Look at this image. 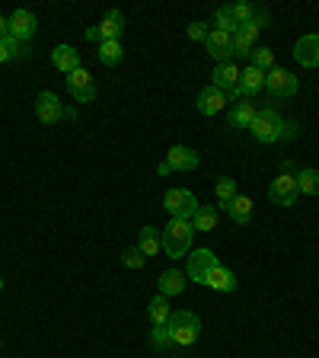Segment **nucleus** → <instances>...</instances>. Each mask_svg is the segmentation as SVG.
Wrapping results in <instances>:
<instances>
[{
	"label": "nucleus",
	"instance_id": "f257e3e1",
	"mask_svg": "<svg viewBox=\"0 0 319 358\" xmlns=\"http://www.w3.org/2000/svg\"><path fill=\"white\" fill-rule=\"evenodd\" d=\"M192 237H195V227L192 221L186 217H170L163 231H160V246L170 259H182V256L192 253Z\"/></svg>",
	"mask_w": 319,
	"mask_h": 358
},
{
	"label": "nucleus",
	"instance_id": "f03ea898",
	"mask_svg": "<svg viewBox=\"0 0 319 358\" xmlns=\"http://www.w3.org/2000/svg\"><path fill=\"white\" fill-rule=\"evenodd\" d=\"M170 333H172V343L179 345V349H188V345L198 343V333H201V320H198V313L192 310H172L170 317Z\"/></svg>",
	"mask_w": 319,
	"mask_h": 358
},
{
	"label": "nucleus",
	"instance_id": "7ed1b4c3",
	"mask_svg": "<svg viewBox=\"0 0 319 358\" xmlns=\"http://www.w3.org/2000/svg\"><path fill=\"white\" fill-rule=\"evenodd\" d=\"M249 131H253V138L259 144H275L284 138V119L275 109H259L253 125H249Z\"/></svg>",
	"mask_w": 319,
	"mask_h": 358
},
{
	"label": "nucleus",
	"instance_id": "20e7f679",
	"mask_svg": "<svg viewBox=\"0 0 319 358\" xmlns=\"http://www.w3.org/2000/svg\"><path fill=\"white\" fill-rule=\"evenodd\" d=\"M163 208L170 211V217H186L192 221V215L198 211V199H195L188 189H170L163 195Z\"/></svg>",
	"mask_w": 319,
	"mask_h": 358
},
{
	"label": "nucleus",
	"instance_id": "39448f33",
	"mask_svg": "<svg viewBox=\"0 0 319 358\" xmlns=\"http://www.w3.org/2000/svg\"><path fill=\"white\" fill-rule=\"evenodd\" d=\"M268 199L275 201V205H281V208H294L300 199V189H297V179L288 176V173H281V176L272 179V186H268Z\"/></svg>",
	"mask_w": 319,
	"mask_h": 358
},
{
	"label": "nucleus",
	"instance_id": "423d86ee",
	"mask_svg": "<svg viewBox=\"0 0 319 358\" xmlns=\"http://www.w3.org/2000/svg\"><path fill=\"white\" fill-rule=\"evenodd\" d=\"M214 266H221V259H217L211 250H195V253L186 256V278L188 282L205 285V278H208V272Z\"/></svg>",
	"mask_w": 319,
	"mask_h": 358
},
{
	"label": "nucleus",
	"instance_id": "0eeeda50",
	"mask_svg": "<svg viewBox=\"0 0 319 358\" xmlns=\"http://www.w3.org/2000/svg\"><path fill=\"white\" fill-rule=\"evenodd\" d=\"M297 77L290 74V71H284V67H272L265 74V90L272 93L275 99H290L294 93H297Z\"/></svg>",
	"mask_w": 319,
	"mask_h": 358
},
{
	"label": "nucleus",
	"instance_id": "6e6552de",
	"mask_svg": "<svg viewBox=\"0 0 319 358\" xmlns=\"http://www.w3.org/2000/svg\"><path fill=\"white\" fill-rule=\"evenodd\" d=\"M67 90H71L74 103H93L96 99V80L87 67H77L74 74H67Z\"/></svg>",
	"mask_w": 319,
	"mask_h": 358
},
{
	"label": "nucleus",
	"instance_id": "1a4fd4ad",
	"mask_svg": "<svg viewBox=\"0 0 319 358\" xmlns=\"http://www.w3.org/2000/svg\"><path fill=\"white\" fill-rule=\"evenodd\" d=\"M205 48H208V55L217 61V64H227V61H233V36H227V32L221 29H211L208 38H205Z\"/></svg>",
	"mask_w": 319,
	"mask_h": 358
},
{
	"label": "nucleus",
	"instance_id": "9d476101",
	"mask_svg": "<svg viewBox=\"0 0 319 358\" xmlns=\"http://www.w3.org/2000/svg\"><path fill=\"white\" fill-rule=\"evenodd\" d=\"M36 26H38V20L32 10H13L10 13V36L16 42H26V38L36 36Z\"/></svg>",
	"mask_w": 319,
	"mask_h": 358
},
{
	"label": "nucleus",
	"instance_id": "9b49d317",
	"mask_svg": "<svg viewBox=\"0 0 319 358\" xmlns=\"http://www.w3.org/2000/svg\"><path fill=\"white\" fill-rule=\"evenodd\" d=\"M36 115H38V122H45V125H54V122H61L64 119V106L58 103V96L54 93H38L36 96Z\"/></svg>",
	"mask_w": 319,
	"mask_h": 358
},
{
	"label": "nucleus",
	"instance_id": "f8f14e48",
	"mask_svg": "<svg viewBox=\"0 0 319 358\" xmlns=\"http://www.w3.org/2000/svg\"><path fill=\"white\" fill-rule=\"evenodd\" d=\"M166 164L172 166V173H188V170H198L201 157L192 148H186V144H172L170 154H166Z\"/></svg>",
	"mask_w": 319,
	"mask_h": 358
},
{
	"label": "nucleus",
	"instance_id": "ddd939ff",
	"mask_svg": "<svg viewBox=\"0 0 319 358\" xmlns=\"http://www.w3.org/2000/svg\"><path fill=\"white\" fill-rule=\"evenodd\" d=\"M227 103H230V99H227V93H223V90H217V87H211V83L201 90L198 99H195L198 112H201V115H208V119H211V115H217V112H223V106H227Z\"/></svg>",
	"mask_w": 319,
	"mask_h": 358
},
{
	"label": "nucleus",
	"instance_id": "4468645a",
	"mask_svg": "<svg viewBox=\"0 0 319 358\" xmlns=\"http://www.w3.org/2000/svg\"><path fill=\"white\" fill-rule=\"evenodd\" d=\"M239 71L233 61H227V64H217L214 71H211V87H217V90H223V93H233V90L239 87Z\"/></svg>",
	"mask_w": 319,
	"mask_h": 358
},
{
	"label": "nucleus",
	"instance_id": "2eb2a0df",
	"mask_svg": "<svg viewBox=\"0 0 319 358\" xmlns=\"http://www.w3.org/2000/svg\"><path fill=\"white\" fill-rule=\"evenodd\" d=\"M294 58H297V64H304V67H319V32H310V36L297 38Z\"/></svg>",
	"mask_w": 319,
	"mask_h": 358
},
{
	"label": "nucleus",
	"instance_id": "dca6fc26",
	"mask_svg": "<svg viewBox=\"0 0 319 358\" xmlns=\"http://www.w3.org/2000/svg\"><path fill=\"white\" fill-rule=\"evenodd\" d=\"M121 32H125V16L121 10H109L99 22V38L103 42H121Z\"/></svg>",
	"mask_w": 319,
	"mask_h": 358
},
{
	"label": "nucleus",
	"instance_id": "f3484780",
	"mask_svg": "<svg viewBox=\"0 0 319 358\" xmlns=\"http://www.w3.org/2000/svg\"><path fill=\"white\" fill-rule=\"evenodd\" d=\"M223 211H227V217H230L233 224H249L253 221V199L243 192H237V199H230L227 205H223Z\"/></svg>",
	"mask_w": 319,
	"mask_h": 358
},
{
	"label": "nucleus",
	"instance_id": "a211bd4d",
	"mask_svg": "<svg viewBox=\"0 0 319 358\" xmlns=\"http://www.w3.org/2000/svg\"><path fill=\"white\" fill-rule=\"evenodd\" d=\"M205 285H208V288H214V291H223V294H233V291H237V275H233L230 268L221 262V266H214L208 272Z\"/></svg>",
	"mask_w": 319,
	"mask_h": 358
},
{
	"label": "nucleus",
	"instance_id": "6ab92c4d",
	"mask_svg": "<svg viewBox=\"0 0 319 358\" xmlns=\"http://www.w3.org/2000/svg\"><path fill=\"white\" fill-rule=\"evenodd\" d=\"M52 64L58 67L61 74H74L77 67H80V52H77L74 45H58L52 52Z\"/></svg>",
	"mask_w": 319,
	"mask_h": 358
},
{
	"label": "nucleus",
	"instance_id": "aec40b11",
	"mask_svg": "<svg viewBox=\"0 0 319 358\" xmlns=\"http://www.w3.org/2000/svg\"><path fill=\"white\" fill-rule=\"evenodd\" d=\"M255 103L253 99H237V103L230 106V115H227V122H230V128H249L255 119Z\"/></svg>",
	"mask_w": 319,
	"mask_h": 358
},
{
	"label": "nucleus",
	"instance_id": "412c9836",
	"mask_svg": "<svg viewBox=\"0 0 319 358\" xmlns=\"http://www.w3.org/2000/svg\"><path fill=\"white\" fill-rule=\"evenodd\" d=\"M160 294L163 298H176V294H182L186 291V272H179V268H166V272H160Z\"/></svg>",
	"mask_w": 319,
	"mask_h": 358
},
{
	"label": "nucleus",
	"instance_id": "4be33fe9",
	"mask_svg": "<svg viewBox=\"0 0 319 358\" xmlns=\"http://www.w3.org/2000/svg\"><path fill=\"white\" fill-rule=\"evenodd\" d=\"M262 90H265V74L255 71V67H246L243 74H239V96L253 99L255 93H262Z\"/></svg>",
	"mask_w": 319,
	"mask_h": 358
},
{
	"label": "nucleus",
	"instance_id": "5701e85b",
	"mask_svg": "<svg viewBox=\"0 0 319 358\" xmlns=\"http://www.w3.org/2000/svg\"><path fill=\"white\" fill-rule=\"evenodd\" d=\"M147 317H150V323H154V327H166V323H170V317H172L170 298H163V294L156 291V298L150 301V307H147Z\"/></svg>",
	"mask_w": 319,
	"mask_h": 358
},
{
	"label": "nucleus",
	"instance_id": "b1692460",
	"mask_svg": "<svg viewBox=\"0 0 319 358\" xmlns=\"http://www.w3.org/2000/svg\"><path fill=\"white\" fill-rule=\"evenodd\" d=\"M138 250H141L144 256H156L163 250V246H160V231H156L154 224L141 227V234H138Z\"/></svg>",
	"mask_w": 319,
	"mask_h": 358
},
{
	"label": "nucleus",
	"instance_id": "393cba45",
	"mask_svg": "<svg viewBox=\"0 0 319 358\" xmlns=\"http://www.w3.org/2000/svg\"><path fill=\"white\" fill-rule=\"evenodd\" d=\"M192 227H195V234L198 231H214L217 227V208H211V205H198V211L192 215Z\"/></svg>",
	"mask_w": 319,
	"mask_h": 358
},
{
	"label": "nucleus",
	"instance_id": "a878e982",
	"mask_svg": "<svg viewBox=\"0 0 319 358\" xmlns=\"http://www.w3.org/2000/svg\"><path fill=\"white\" fill-rule=\"evenodd\" d=\"M297 189L300 195H319V170H313V166H306V170H297Z\"/></svg>",
	"mask_w": 319,
	"mask_h": 358
},
{
	"label": "nucleus",
	"instance_id": "bb28decb",
	"mask_svg": "<svg viewBox=\"0 0 319 358\" xmlns=\"http://www.w3.org/2000/svg\"><path fill=\"white\" fill-rule=\"evenodd\" d=\"M249 67H255V71H262V74H268L272 67H275V52L272 48H253V55H249Z\"/></svg>",
	"mask_w": 319,
	"mask_h": 358
},
{
	"label": "nucleus",
	"instance_id": "cd10ccee",
	"mask_svg": "<svg viewBox=\"0 0 319 358\" xmlns=\"http://www.w3.org/2000/svg\"><path fill=\"white\" fill-rule=\"evenodd\" d=\"M214 29L227 32V36H237V32H239V22H237V16H233L230 7H221L214 13Z\"/></svg>",
	"mask_w": 319,
	"mask_h": 358
},
{
	"label": "nucleus",
	"instance_id": "c85d7f7f",
	"mask_svg": "<svg viewBox=\"0 0 319 358\" xmlns=\"http://www.w3.org/2000/svg\"><path fill=\"white\" fill-rule=\"evenodd\" d=\"M121 58H125L121 42H99V61H103L105 67H115Z\"/></svg>",
	"mask_w": 319,
	"mask_h": 358
},
{
	"label": "nucleus",
	"instance_id": "c756f323",
	"mask_svg": "<svg viewBox=\"0 0 319 358\" xmlns=\"http://www.w3.org/2000/svg\"><path fill=\"white\" fill-rule=\"evenodd\" d=\"M13 58H22V42H16L7 32V36L0 38V64H3V61H13Z\"/></svg>",
	"mask_w": 319,
	"mask_h": 358
},
{
	"label": "nucleus",
	"instance_id": "7c9ffc66",
	"mask_svg": "<svg viewBox=\"0 0 319 358\" xmlns=\"http://www.w3.org/2000/svg\"><path fill=\"white\" fill-rule=\"evenodd\" d=\"M150 345H154V349H176L170 327H154L150 329Z\"/></svg>",
	"mask_w": 319,
	"mask_h": 358
},
{
	"label": "nucleus",
	"instance_id": "2f4dec72",
	"mask_svg": "<svg viewBox=\"0 0 319 358\" xmlns=\"http://www.w3.org/2000/svg\"><path fill=\"white\" fill-rule=\"evenodd\" d=\"M230 199H237V179L221 176V179H217V201H221V208H223V205H227Z\"/></svg>",
	"mask_w": 319,
	"mask_h": 358
},
{
	"label": "nucleus",
	"instance_id": "473e14b6",
	"mask_svg": "<svg viewBox=\"0 0 319 358\" xmlns=\"http://www.w3.org/2000/svg\"><path fill=\"white\" fill-rule=\"evenodd\" d=\"M121 262H125L128 268H144V266H147V256H144L138 246H131V250H125V253H121Z\"/></svg>",
	"mask_w": 319,
	"mask_h": 358
},
{
	"label": "nucleus",
	"instance_id": "72a5a7b5",
	"mask_svg": "<svg viewBox=\"0 0 319 358\" xmlns=\"http://www.w3.org/2000/svg\"><path fill=\"white\" fill-rule=\"evenodd\" d=\"M253 48H255V45L249 42L243 32H237V36H233V58H249V55H253Z\"/></svg>",
	"mask_w": 319,
	"mask_h": 358
},
{
	"label": "nucleus",
	"instance_id": "f704fd0d",
	"mask_svg": "<svg viewBox=\"0 0 319 358\" xmlns=\"http://www.w3.org/2000/svg\"><path fill=\"white\" fill-rule=\"evenodd\" d=\"M230 10H233V16H237L239 26H243V22H249L255 16V7H253V3H246V0H239V3H230Z\"/></svg>",
	"mask_w": 319,
	"mask_h": 358
},
{
	"label": "nucleus",
	"instance_id": "c9c22d12",
	"mask_svg": "<svg viewBox=\"0 0 319 358\" xmlns=\"http://www.w3.org/2000/svg\"><path fill=\"white\" fill-rule=\"evenodd\" d=\"M208 22H192V26H188V38H192V42H205V38H208Z\"/></svg>",
	"mask_w": 319,
	"mask_h": 358
},
{
	"label": "nucleus",
	"instance_id": "e433bc0d",
	"mask_svg": "<svg viewBox=\"0 0 319 358\" xmlns=\"http://www.w3.org/2000/svg\"><path fill=\"white\" fill-rule=\"evenodd\" d=\"M83 36H87L89 42H103V38H99V26H89V29L83 32Z\"/></svg>",
	"mask_w": 319,
	"mask_h": 358
},
{
	"label": "nucleus",
	"instance_id": "4c0bfd02",
	"mask_svg": "<svg viewBox=\"0 0 319 358\" xmlns=\"http://www.w3.org/2000/svg\"><path fill=\"white\" fill-rule=\"evenodd\" d=\"M7 32H10V20H7V16H0V38L7 36Z\"/></svg>",
	"mask_w": 319,
	"mask_h": 358
},
{
	"label": "nucleus",
	"instance_id": "58836bf2",
	"mask_svg": "<svg viewBox=\"0 0 319 358\" xmlns=\"http://www.w3.org/2000/svg\"><path fill=\"white\" fill-rule=\"evenodd\" d=\"M284 138H297V125H288V122H284Z\"/></svg>",
	"mask_w": 319,
	"mask_h": 358
},
{
	"label": "nucleus",
	"instance_id": "ea45409f",
	"mask_svg": "<svg viewBox=\"0 0 319 358\" xmlns=\"http://www.w3.org/2000/svg\"><path fill=\"white\" fill-rule=\"evenodd\" d=\"M156 173H160V176H170V173H172V166H170V164H166V160H163V164L156 166Z\"/></svg>",
	"mask_w": 319,
	"mask_h": 358
},
{
	"label": "nucleus",
	"instance_id": "a19ab883",
	"mask_svg": "<svg viewBox=\"0 0 319 358\" xmlns=\"http://www.w3.org/2000/svg\"><path fill=\"white\" fill-rule=\"evenodd\" d=\"M0 291H3V278H0Z\"/></svg>",
	"mask_w": 319,
	"mask_h": 358
}]
</instances>
